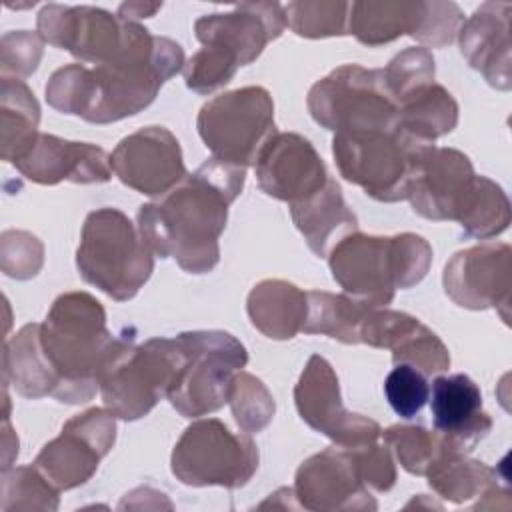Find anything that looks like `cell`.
I'll list each match as a JSON object with an SVG mask.
<instances>
[{"label":"cell","instance_id":"6da1fadb","mask_svg":"<svg viewBox=\"0 0 512 512\" xmlns=\"http://www.w3.org/2000/svg\"><path fill=\"white\" fill-rule=\"evenodd\" d=\"M182 68L184 52L178 42L132 22L126 46L112 60L94 68H58L46 84V100L64 114L108 124L144 110Z\"/></svg>","mask_w":512,"mask_h":512},{"label":"cell","instance_id":"7a4b0ae2","mask_svg":"<svg viewBox=\"0 0 512 512\" xmlns=\"http://www.w3.org/2000/svg\"><path fill=\"white\" fill-rule=\"evenodd\" d=\"M244 176L246 168L206 160L170 192L140 206L138 230L144 242L154 254L174 258L186 272H210L220 260L218 238Z\"/></svg>","mask_w":512,"mask_h":512},{"label":"cell","instance_id":"3957f363","mask_svg":"<svg viewBox=\"0 0 512 512\" xmlns=\"http://www.w3.org/2000/svg\"><path fill=\"white\" fill-rule=\"evenodd\" d=\"M40 350L54 378L52 396L80 404L100 390V372L114 346L102 304L88 292L58 296L38 328Z\"/></svg>","mask_w":512,"mask_h":512},{"label":"cell","instance_id":"277c9868","mask_svg":"<svg viewBox=\"0 0 512 512\" xmlns=\"http://www.w3.org/2000/svg\"><path fill=\"white\" fill-rule=\"evenodd\" d=\"M284 28V6L278 2H242L232 12L198 18L194 32L202 48L182 68L186 86L210 94L228 84L236 70L256 60Z\"/></svg>","mask_w":512,"mask_h":512},{"label":"cell","instance_id":"5b68a950","mask_svg":"<svg viewBox=\"0 0 512 512\" xmlns=\"http://www.w3.org/2000/svg\"><path fill=\"white\" fill-rule=\"evenodd\" d=\"M432 262L430 244L416 234L368 236L352 232L328 254L334 280L372 308L392 302L396 290L418 284Z\"/></svg>","mask_w":512,"mask_h":512},{"label":"cell","instance_id":"8992f818","mask_svg":"<svg viewBox=\"0 0 512 512\" xmlns=\"http://www.w3.org/2000/svg\"><path fill=\"white\" fill-rule=\"evenodd\" d=\"M154 252L144 242L138 226L116 208H100L86 216L76 266L80 276L124 302L136 296L154 270Z\"/></svg>","mask_w":512,"mask_h":512},{"label":"cell","instance_id":"52a82bcc","mask_svg":"<svg viewBox=\"0 0 512 512\" xmlns=\"http://www.w3.org/2000/svg\"><path fill=\"white\" fill-rule=\"evenodd\" d=\"M178 338H150L140 346L116 338L100 372L104 406L122 420L146 416L168 390L182 366Z\"/></svg>","mask_w":512,"mask_h":512},{"label":"cell","instance_id":"ba28073f","mask_svg":"<svg viewBox=\"0 0 512 512\" xmlns=\"http://www.w3.org/2000/svg\"><path fill=\"white\" fill-rule=\"evenodd\" d=\"M434 146L404 128L336 132L332 154L340 174L380 202L406 200L410 178L424 152Z\"/></svg>","mask_w":512,"mask_h":512},{"label":"cell","instance_id":"9c48e42d","mask_svg":"<svg viewBox=\"0 0 512 512\" xmlns=\"http://www.w3.org/2000/svg\"><path fill=\"white\" fill-rule=\"evenodd\" d=\"M176 338L184 360L166 398L184 418L220 410L228 402L232 378L248 362L246 348L222 330L182 332Z\"/></svg>","mask_w":512,"mask_h":512},{"label":"cell","instance_id":"30bf717a","mask_svg":"<svg viewBox=\"0 0 512 512\" xmlns=\"http://www.w3.org/2000/svg\"><path fill=\"white\" fill-rule=\"evenodd\" d=\"M308 110L322 128L334 134L398 126V104L386 86L382 68L338 66L310 88Z\"/></svg>","mask_w":512,"mask_h":512},{"label":"cell","instance_id":"8fae6325","mask_svg":"<svg viewBox=\"0 0 512 512\" xmlns=\"http://www.w3.org/2000/svg\"><path fill=\"white\" fill-rule=\"evenodd\" d=\"M196 126L212 158L248 168L276 134L272 96L260 86L224 92L200 108Z\"/></svg>","mask_w":512,"mask_h":512},{"label":"cell","instance_id":"7c38bea8","mask_svg":"<svg viewBox=\"0 0 512 512\" xmlns=\"http://www.w3.org/2000/svg\"><path fill=\"white\" fill-rule=\"evenodd\" d=\"M258 468V448L248 432H230L218 418L192 422L172 452V472L188 486H244Z\"/></svg>","mask_w":512,"mask_h":512},{"label":"cell","instance_id":"4fadbf2b","mask_svg":"<svg viewBox=\"0 0 512 512\" xmlns=\"http://www.w3.org/2000/svg\"><path fill=\"white\" fill-rule=\"evenodd\" d=\"M116 438V416L106 408H90L70 418L58 438L38 452L34 466L58 490H70L96 472Z\"/></svg>","mask_w":512,"mask_h":512},{"label":"cell","instance_id":"5bb4252c","mask_svg":"<svg viewBox=\"0 0 512 512\" xmlns=\"http://www.w3.org/2000/svg\"><path fill=\"white\" fill-rule=\"evenodd\" d=\"M294 400L300 418L338 446L358 448L380 438L378 422L344 408L338 376L330 362L318 354L306 362L294 388Z\"/></svg>","mask_w":512,"mask_h":512},{"label":"cell","instance_id":"9a60e30c","mask_svg":"<svg viewBox=\"0 0 512 512\" xmlns=\"http://www.w3.org/2000/svg\"><path fill=\"white\" fill-rule=\"evenodd\" d=\"M36 24L44 42L68 50L80 62L98 66L126 46L132 20L94 6L48 4L40 10Z\"/></svg>","mask_w":512,"mask_h":512},{"label":"cell","instance_id":"2e32d148","mask_svg":"<svg viewBox=\"0 0 512 512\" xmlns=\"http://www.w3.org/2000/svg\"><path fill=\"white\" fill-rule=\"evenodd\" d=\"M110 168L122 184L154 198L188 176L180 144L164 126H146L122 138L110 154Z\"/></svg>","mask_w":512,"mask_h":512},{"label":"cell","instance_id":"e0dca14e","mask_svg":"<svg viewBox=\"0 0 512 512\" xmlns=\"http://www.w3.org/2000/svg\"><path fill=\"white\" fill-rule=\"evenodd\" d=\"M476 178L466 154L430 146L410 178L406 200L424 218L460 222L474 198Z\"/></svg>","mask_w":512,"mask_h":512},{"label":"cell","instance_id":"ac0fdd59","mask_svg":"<svg viewBox=\"0 0 512 512\" xmlns=\"http://www.w3.org/2000/svg\"><path fill=\"white\" fill-rule=\"evenodd\" d=\"M294 494L308 510H376L364 484L354 448L330 446L296 470Z\"/></svg>","mask_w":512,"mask_h":512},{"label":"cell","instance_id":"d6986e66","mask_svg":"<svg viewBox=\"0 0 512 512\" xmlns=\"http://www.w3.org/2000/svg\"><path fill=\"white\" fill-rule=\"evenodd\" d=\"M512 252L504 242L478 244L456 252L444 268V290L462 308H508Z\"/></svg>","mask_w":512,"mask_h":512},{"label":"cell","instance_id":"ffe728a7","mask_svg":"<svg viewBox=\"0 0 512 512\" xmlns=\"http://www.w3.org/2000/svg\"><path fill=\"white\" fill-rule=\"evenodd\" d=\"M254 168L258 186L268 196L288 204L320 192L330 178L310 140L294 132H276L262 146Z\"/></svg>","mask_w":512,"mask_h":512},{"label":"cell","instance_id":"44dd1931","mask_svg":"<svg viewBox=\"0 0 512 512\" xmlns=\"http://www.w3.org/2000/svg\"><path fill=\"white\" fill-rule=\"evenodd\" d=\"M358 342L388 348L394 364L414 366L424 376L444 372L450 366V352L444 342L406 312L372 308L360 326Z\"/></svg>","mask_w":512,"mask_h":512},{"label":"cell","instance_id":"7402d4cb","mask_svg":"<svg viewBox=\"0 0 512 512\" xmlns=\"http://www.w3.org/2000/svg\"><path fill=\"white\" fill-rule=\"evenodd\" d=\"M28 180L38 184L108 182L112 176L110 156L94 144L70 142L38 132L32 146L12 162Z\"/></svg>","mask_w":512,"mask_h":512},{"label":"cell","instance_id":"603a6c76","mask_svg":"<svg viewBox=\"0 0 512 512\" xmlns=\"http://www.w3.org/2000/svg\"><path fill=\"white\" fill-rule=\"evenodd\" d=\"M428 398L434 428L454 452L468 454L490 432L492 418L482 410V392L470 376H436Z\"/></svg>","mask_w":512,"mask_h":512},{"label":"cell","instance_id":"cb8c5ba5","mask_svg":"<svg viewBox=\"0 0 512 512\" xmlns=\"http://www.w3.org/2000/svg\"><path fill=\"white\" fill-rule=\"evenodd\" d=\"M510 2H484L460 28V50L488 84L510 88Z\"/></svg>","mask_w":512,"mask_h":512},{"label":"cell","instance_id":"d4e9b609","mask_svg":"<svg viewBox=\"0 0 512 512\" xmlns=\"http://www.w3.org/2000/svg\"><path fill=\"white\" fill-rule=\"evenodd\" d=\"M290 214L310 250L320 258H328L342 238L358 232V218L344 202L334 178H328L326 186L310 198L290 204Z\"/></svg>","mask_w":512,"mask_h":512},{"label":"cell","instance_id":"484cf974","mask_svg":"<svg viewBox=\"0 0 512 512\" xmlns=\"http://www.w3.org/2000/svg\"><path fill=\"white\" fill-rule=\"evenodd\" d=\"M252 324L268 338L290 340L302 332L308 298L286 280H262L248 294L246 304Z\"/></svg>","mask_w":512,"mask_h":512},{"label":"cell","instance_id":"4316f807","mask_svg":"<svg viewBox=\"0 0 512 512\" xmlns=\"http://www.w3.org/2000/svg\"><path fill=\"white\" fill-rule=\"evenodd\" d=\"M426 2H352L348 12V32L366 46H380L398 36L418 32Z\"/></svg>","mask_w":512,"mask_h":512},{"label":"cell","instance_id":"83f0119b","mask_svg":"<svg viewBox=\"0 0 512 512\" xmlns=\"http://www.w3.org/2000/svg\"><path fill=\"white\" fill-rule=\"evenodd\" d=\"M458 104L440 84H426L398 102V124L418 140L432 142L454 130Z\"/></svg>","mask_w":512,"mask_h":512},{"label":"cell","instance_id":"f1b7e54d","mask_svg":"<svg viewBox=\"0 0 512 512\" xmlns=\"http://www.w3.org/2000/svg\"><path fill=\"white\" fill-rule=\"evenodd\" d=\"M40 324H26L4 344V380L26 398L52 396L54 378L40 350Z\"/></svg>","mask_w":512,"mask_h":512},{"label":"cell","instance_id":"f546056e","mask_svg":"<svg viewBox=\"0 0 512 512\" xmlns=\"http://www.w3.org/2000/svg\"><path fill=\"white\" fill-rule=\"evenodd\" d=\"M2 158L8 162L18 160L36 140L40 106L30 88L20 78L2 76Z\"/></svg>","mask_w":512,"mask_h":512},{"label":"cell","instance_id":"4dcf8cb0","mask_svg":"<svg viewBox=\"0 0 512 512\" xmlns=\"http://www.w3.org/2000/svg\"><path fill=\"white\" fill-rule=\"evenodd\" d=\"M430 488L450 502H464L474 496H486L498 488L496 470L478 460H468L466 454L444 450L424 474Z\"/></svg>","mask_w":512,"mask_h":512},{"label":"cell","instance_id":"1f68e13d","mask_svg":"<svg viewBox=\"0 0 512 512\" xmlns=\"http://www.w3.org/2000/svg\"><path fill=\"white\" fill-rule=\"evenodd\" d=\"M306 298L308 310L302 326L304 334H324L344 344H360V326L372 306L348 294L318 290L306 292Z\"/></svg>","mask_w":512,"mask_h":512},{"label":"cell","instance_id":"d6a6232c","mask_svg":"<svg viewBox=\"0 0 512 512\" xmlns=\"http://www.w3.org/2000/svg\"><path fill=\"white\" fill-rule=\"evenodd\" d=\"M510 224V202L504 190L486 176L476 178L474 198L460 218V226L466 236L492 238L504 232Z\"/></svg>","mask_w":512,"mask_h":512},{"label":"cell","instance_id":"836d02e7","mask_svg":"<svg viewBox=\"0 0 512 512\" xmlns=\"http://www.w3.org/2000/svg\"><path fill=\"white\" fill-rule=\"evenodd\" d=\"M380 434L392 448L400 466L416 476H424L436 458L450 448L440 434L428 432L422 426H390Z\"/></svg>","mask_w":512,"mask_h":512},{"label":"cell","instance_id":"e575fe53","mask_svg":"<svg viewBox=\"0 0 512 512\" xmlns=\"http://www.w3.org/2000/svg\"><path fill=\"white\" fill-rule=\"evenodd\" d=\"M58 488H54L36 466H20L2 472V510H56Z\"/></svg>","mask_w":512,"mask_h":512},{"label":"cell","instance_id":"d590c367","mask_svg":"<svg viewBox=\"0 0 512 512\" xmlns=\"http://www.w3.org/2000/svg\"><path fill=\"white\" fill-rule=\"evenodd\" d=\"M350 2H290L284 6L286 26L304 38H328L348 32Z\"/></svg>","mask_w":512,"mask_h":512},{"label":"cell","instance_id":"8d00e7d4","mask_svg":"<svg viewBox=\"0 0 512 512\" xmlns=\"http://www.w3.org/2000/svg\"><path fill=\"white\" fill-rule=\"evenodd\" d=\"M228 404L238 426L252 434L266 428L274 416V398L268 388L248 372H236L228 392Z\"/></svg>","mask_w":512,"mask_h":512},{"label":"cell","instance_id":"74e56055","mask_svg":"<svg viewBox=\"0 0 512 512\" xmlns=\"http://www.w3.org/2000/svg\"><path fill=\"white\" fill-rule=\"evenodd\" d=\"M382 72L386 86L398 104L406 94L434 80V58L424 46L406 48L396 54Z\"/></svg>","mask_w":512,"mask_h":512},{"label":"cell","instance_id":"f35d334b","mask_svg":"<svg viewBox=\"0 0 512 512\" xmlns=\"http://www.w3.org/2000/svg\"><path fill=\"white\" fill-rule=\"evenodd\" d=\"M384 394L400 418H414L430 396L426 376L408 364H394L384 380Z\"/></svg>","mask_w":512,"mask_h":512},{"label":"cell","instance_id":"ab89813d","mask_svg":"<svg viewBox=\"0 0 512 512\" xmlns=\"http://www.w3.org/2000/svg\"><path fill=\"white\" fill-rule=\"evenodd\" d=\"M44 248L36 236L20 230H6L2 234V270L4 274L26 280L38 274L42 266Z\"/></svg>","mask_w":512,"mask_h":512},{"label":"cell","instance_id":"60d3db41","mask_svg":"<svg viewBox=\"0 0 512 512\" xmlns=\"http://www.w3.org/2000/svg\"><path fill=\"white\" fill-rule=\"evenodd\" d=\"M464 24V14L454 2H426V10L414 40L442 48L454 42Z\"/></svg>","mask_w":512,"mask_h":512},{"label":"cell","instance_id":"b9f144b4","mask_svg":"<svg viewBox=\"0 0 512 512\" xmlns=\"http://www.w3.org/2000/svg\"><path fill=\"white\" fill-rule=\"evenodd\" d=\"M44 40L40 34L18 30L8 32L2 38V76L14 74V78H26L38 68L42 58Z\"/></svg>","mask_w":512,"mask_h":512},{"label":"cell","instance_id":"7bdbcfd3","mask_svg":"<svg viewBox=\"0 0 512 512\" xmlns=\"http://www.w3.org/2000/svg\"><path fill=\"white\" fill-rule=\"evenodd\" d=\"M356 462L364 484L376 492H386L396 482V468L392 454L386 446L376 442L354 448Z\"/></svg>","mask_w":512,"mask_h":512},{"label":"cell","instance_id":"ee69618b","mask_svg":"<svg viewBox=\"0 0 512 512\" xmlns=\"http://www.w3.org/2000/svg\"><path fill=\"white\" fill-rule=\"evenodd\" d=\"M162 8V4H144V2H126V4H122L120 6V10H118V16L120 18H126V20H132V22H136L138 18H148V16H152L156 10H160Z\"/></svg>","mask_w":512,"mask_h":512}]
</instances>
